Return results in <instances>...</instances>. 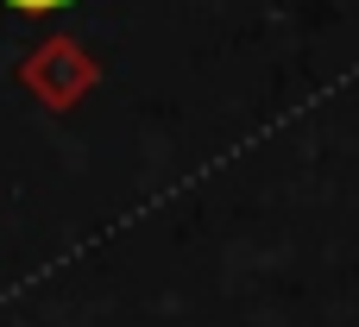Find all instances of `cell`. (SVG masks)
Listing matches in <instances>:
<instances>
[{
    "instance_id": "cell-1",
    "label": "cell",
    "mask_w": 359,
    "mask_h": 327,
    "mask_svg": "<svg viewBox=\"0 0 359 327\" xmlns=\"http://www.w3.org/2000/svg\"><path fill=\"white\" fill-rule=\"evenodd\" d=\"M6 6H19V13H57V6H69V0H6Z\"/></svg>"
}]
</instances>
